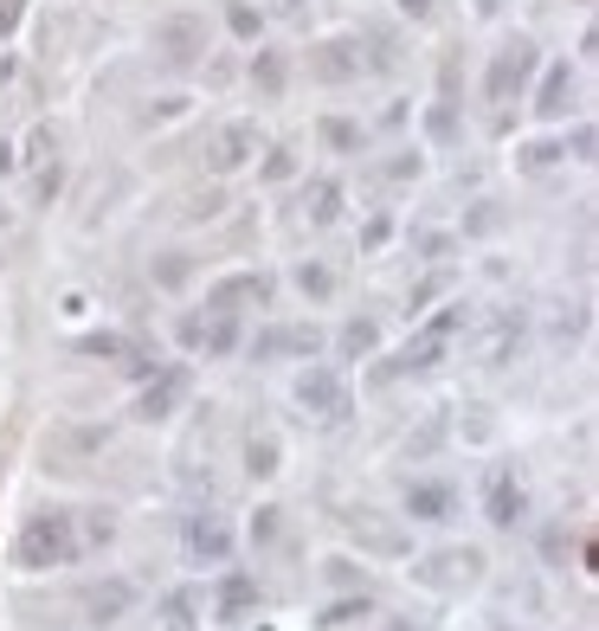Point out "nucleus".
<instances>
[{"mask_svg":"<svg viewBox=\"0 0 599 631\" xmlns=\"http://www.w3.org/2000/svg\"><path fill=\"white\" fill-rule=\"evenodd\" d=\"M77 522L65 509H52V516H33L20 528V541H13V560L27 567V574H52V567H72L77 560Z\"/></svg>","mask_w":599,"mask_h":631,"instance_id":"1","label":"nucleus"},{"mask_svg":"<svg viewBox=\"0 0 599 631\" xmlns=\"http://www.w3.org/2000/svg\"><path fill=\"white\" fill-rule=\"evenodd\" d=\"M464 323H471V316H464V303H445L439 316H425V323L400 341V355L387 361V374H425V368H439V361L451 355V341H458V329H464Z\"/></svg>","mask_w":599,"mask_h":631,"instance_id":"2","label":"nucleus"},{"mask_svg":"<svg viewBox=\"0 0 599 631\" xmlns=\"http://www.w3.org/2000/svg\"><path fill=\"white\" fill-rule=\"evenodd\" d=\"M542 72V45L528 33H516V39H503L496 52H490V72H484V97L490 104H516L528 91V77Z\"/></svg>","mask_w":599,"mask_h":631,"instance_id":"3","label":"nucleus"},{"mask_svg":"<svg viewBox=\"0 0 599 631\" xmlns=\"http://www.w3.org/2000/svg\"><path fill=\"white\" fill-rule=\"evenodd\" d=\"M412 580L425 587V593H471L477 580H484V555L477 548H439V555L412 560Z\"/></svg>","mask_w":599,"mask_h":631,"instance_id":"4","label":"nucleus"},{"mask_svg":"<svg viewBox=\"0 0 599 631\" xmlns=\"http://www.w3.org/2000/svg\"><path fill=\"white\" fill-rule=\"evenodd\" d=\"M297 407L309 412V419H323V425H341L348 412H355V387H348V374L341 368H303L297 380Z\"/></svg>","mask_w":599,"mask_h":631,"instance_id":"5","label":"nucleus"},{"mask_svg":"<svg viewBox=\"0 0 599 631\" xmlns=\"http://www.w3.org/2000/svg\"><path fill=\"white\" fill-rule=\"evenodd\" d=\"M155 52L168 59V65H200L207 59V20L200 13H168V20H155Z\"/></svg>","mask_w":599,"mask_h":631,"instance_id":"6","label":"nucleus"},{"mask_svg":"<svg viewBox=\"0 0 599 631\" xmlns=\"http://www.w3.org/2000/svg\"><path fill=\"white\" fill-rule=\"evenodd\" d=\"M523 516H528V490L516 483L509 464H496V471L484 477V522L490 528H516Z\"/></svg>","mask_w":599,"mask_h":631,"instance_id":"7","label":"nucleus"},{"mask_svg":"<svg viewBox=\"0 0 599 631\" xmlns=\"http://www.w3.org/2000/svg\"><path fill=\"white\" fill-rule=\"evenodd\" d=\"M323 348V329H309V323H271V329L252 335V361H284V355H316Z\"/></svg>","mask_w":599,"mask_h":631,"instance_id":"8","label":"nucleus"},{"mask_svg":"<svg viewBox=\"0 0 599 631\" xmlns=\"http://www.w3.org/2000/svg\"><path fill=\"white\" fill-rule=\"evenodd\" d=\"M188 560L193 567H225L232 560V528H225V516H213V509H200V516H188Z\"/></svg>","mask_w":599,"mask_h":631,"instance_id":"9","label":"nucleus"},{"mask_svg":"<svg viewBox=\"0 0 599 631\" xmlns=\"http://www.w3.org/2000/svg\"><path fill=\"white\" fill-rule=\"evenodd\" d=\"M264 309L271 303V277L264 271H232V277H220V284H207V309H225V316H239V309Z\"/></svg>","mask_w":599,"mask_h":631,"instance_id":"10","label":"nucleus"},{"mask_svg":"<svg viewBox=\"0 0 599 631\" xmlns=\"http://www.w3.org/2000/svg\"><path fill=\"white\" fill-rule=\"evenodd\" d=\"M361 39H323L316 52H309V77H323V84H355L361 77Z\"/></svg>","mask_w":599,"mask_h":631,"instance_id":"11","label":"nucleus"},{"mask_svg":"<svg viewBox=\"0 0 599 631\" xmlns=\"http://www.w3.org/2000/svg\"><path fill=\"white\" fill-rule=\"evenodd\" d=\"M188 400V368H155V380L143 387V400H136V419H168V412Z\"/></svg>","mask_w":599,"mask_h":631,"instance_id":"12","label":"nucleus"},{"mask_svg":"<svg viewBox=\"0 0 599 631\" xmlns=\"http://www.w3.org/2000/svg\"><path fill=\"white\" fill-rule=\"evenodd\" d=\"M259 161V123H225L220 143H213V168L232 175V168H252Z\"/></svg>","mask_w":599,"mask_h":631,"instance_id":"13","label":"nucleus"},{"mask_svg":"<svg viewBox=\"0 0 599 631\" xmlns=\"http://www.w3.org/2000/svg\"><path fill=\"white\" fill-rule=\"evenodd\" d=\"M451 509H458V490H451V483H439V477L407 483V516L412 522H445Z\"/></svg>","mask_w":599,"mask_h":631,"instance_id":"14","label":"nucleus"},{"mask_svg":"<svg viewBox=\"0 0 599 631\" xmlns=\"http://www.w3.org/2000/svg\"><path fill=\"white\" fill-rule=\"evenodd\" d=\"M129 606H136V587H129V580H104V587L84 593V619H91V625H116Z\"/></svg>","mask_w":599,"mask_h":631,"instance_id":"15","label":"nucleus"},{"mask_svg":"<svg viewBox=\"0 0 599 631\" xmlns=\"http://www.w3.org/2000/svg\"><path fill=\"white\" fill-rule=\"evenodd\" d=\"M303 213H309V225H336L341 220V181L336 175H316V181L303 187Z\"/></svg>","mask_w":599,"mask_h":631,"instance_id":"16","label":"nucleus"},{"mask_svg":"<svg viewBox=\"0 0 599 631\" xmlns=\"http://www.w3.org/2000/svg\"><path fill=\"white\" fill-rule=\"evenodd\" d=\"M567 104H574V65H548L542 91H535V111L555 123V116H567Z\"/></svg>","mask_w":599,"mask_h":631,"instance_id":"17","label":"nucleus"},{"mask_svg":"<svg viewBox=\"0 0 599 631\" xmlns=\"http://www.w3.org/2000/svg\"><path fill=\"white\" fill-rule=\"evenodd\" d=\"M252 84H259V97H284V84H291V59H284L277 45H259V52H252Z\"/></svg>","mask_w":599,"mask_h":631,"instance_id":"18","label":"nucleus"},{"mask_svg":"<svg viewBox=\"0 0 599 631\" xmlns=\"http://www.w3.org/2000/svg\"><path fill=\"white\" fill-rule=\"evenodd\" d=\"M252 599H259V587H252L245 574H225V580H220V619H225V625H239V619L252 612Z\"/></svg>","mask_w":599,"mask_h":631,"instance_id":"19","label":"nucleus"},{"mask_svg":"<svg viewBox=\"0 0 599 631\" xmlns=\"http://www.w3.org/2000/svg\"><path fill=\"white\" fill-rule=\"evenodd\" d=\"M516 341H523V316H496V323H490V341H484V368H503Z\"/></svg>","mask_w":599,"mask_h":631,"instance_id":"20","label":"nucleus"},{"mask_svg":"<svg viewBox=\"0 0 599 631\" xmlns=\"http://www.w3.org/2000/svg\"><path fill=\"white\" fill-rule=\"evenodd\" d=\"M297 291L309 303H329V297H336V271H329L323 259H303L297 264Z\"/></svg>","mask_w":599,"mask_h":631,"instance_id":"21","label":"nucleus"},{"mask_svg":"<svg viewBox=\"0 0 599 631\" xmlns=\"http://www.w3.org/2000/svg\"><path fill=\"white\" fill-rule=\"evenodd\" d=\"M245 471H252V477H277V439H271V432H252V439H245Z\"/></svg>","mask_w":599,"mask_h":631,"instance_id":"22","label":"nucleus"},{"mask_svg":"<svg viewBox=\"0 0 599 631\" xmlns=\"http://www.w3.org/2000/svg\"><path fill=\"white\" fill-rule=\"evenodd\" d=\"M561 155H567V143H528V149H516V168L523 175H548Z\"/></svg>","mask_w":599,"mask_h":631,"instance_id":"23","label":"nucleus"},{"mask_svg":"<svg viewBox=\"0 0 599 631\" xmlns=\"http://www.w3.org/2000/svg\"><path fill=\"white\" fill-rule=\"evenodd\" d=\"M323 143L341 155H355L361 149V123H341V116H323Z\"/></svg>","mask_w":599,"mask_h":631,"instance_id":"24","label":"nucleus"},{"mask_svg":"<svg viewBox=\"0 0 599 631\" xmlns=\"http://www.w3.org/2000/svg\"><path fill=\"white\" fill-rule=\"evenodd\" d=\"M225 27H232V33L245 39V45H252V39L264 33V20L252 13V7H245V0H232V7H225Z\"/></svg>","mask_w":599,"mask_h":631,"instance_id":"25","label":"nucleus"},{"mask_svg":"<svg viewBox=\"0 0 599 631\" xmlns=\"http://www.w3.org/2000/svg\"><path fill=\"white\" fill-rule=\"evenodd\" d=\"M77 348H84V355H104V361H116V355H129V341H123L116 329H104V335H84Z\"/></svg>","mask_w":599,"mask_h":631,"instance_id":"26","label":"nucleus"},{"mask_svg":"<svg viewBox=\"0 0 599 631\" xmlns=\"http://www.w3.org/2000/svg\"><path fill=\"white\" fill-rule=\"evenodd\" d=\"M375 341H380L375 323H348V329H341V348H348V355H375Z\"/></svg>","mask_w":599,"mask_h":631,"instance_id":"27","label":"nucleus"},{"mask_svg":"<svg viewBox=\"0 0 599 631\" xmlns=\"http://www.w3.org/2000/svg\"><path fill=\"white\" fill-rule=\"evenodd\" d=\"M168 631H200L193 625V593H168Z\"/></svg>","mask_w":599,"mask_h":631,"instance_id":"28","label":"nucleus"},{"mask_svg":"<svg viewBox=\"0 0 599 631\" xmlns=\"http://www.w3.org/2000/svg\"><path fill=\"white\" fill-rule=\"evenodd\" d=\"M348 619H368V599H336L323 625H348Z\"/></svg>","mask_w":599,"mask_h":631,"instance_id":"29","label":"nucleus"},{"mask_svg":"<svg viewBox=\"0 0 599 631\" xmlns=\"http://www.w3.org/2000/svg\"><path fill=\"white\" fill-rule=\"evenodd\" d=\"M291 175H297L291 149H271V161H264V181H291Z\"/></svg>","mask_w":599,"mask_h":631,"instance_id":"30","label":"nucleus"},{"mask_svg":"<svg viewBox=\"0 0 599 631\" xmlns=\"http://www.w3.org/2000/svg\"><path fill=\"white\" fill-rule=\"evenodd\" d=\"M155 277H161V284H188V259H181V252H175V259H161V264H155Z\"/></svg>","mask_w":599,"mask_h":631,"instance_id":"31","label":"nucleus"},{"mask_svg":"<svg viewBox=\"0 0 599 631\" xmlns=\"http://www.w3.org/2000/svg\"><path fill=\"white\" fill-rule=\"evenodd\" d=\"M84 535H91V541H111V535H116L111 509H91V522H84Z\"/></svg>","mask_w":599,"mask_h":631,"instance_id":"32","label":"nucleus"},{"mask_svg":"<svg viewBox=\"0 0 599 631\" xmlns=\"http://www.w3.org/2000/svg\"><path fill=\"white\" fill-rule=\"evenodd\" d=\"M252 541H277V509H259V516H252Z\"/></svg>","mask_w":599,"mask_h":631,"instance_id":"33","label":"nucleus"},{"mask_svg":"<svg viewBox=\"0 0 599 631\" xmlns=\"http://www.w3.org/2000/svg\"><path fill=\"white\" fill-rule=\"evenodd\" d=\"M432 136H439V143H451V136H458V116H451L445 104H439V111H432Z\"/></svg>","mask_w":599,"mask_h":631,"instance_id":"34","label":"nucleus"},{"mask_svg":"<svg viewBox=\"0 0 599 631\" xmlns=\"http://www.w3.org/2000/svg\"><path fill=\"white\" fill-rule=\"evenodd\" d=\"M574 161H593V123L574 129Z\"/></svg>","mask_w":599,"mask_h":631,"instance_id":"35","label":"nucleus"},{"mask_svg":"<svg viewBox=\"0 0 599 631\" xmlns=\"http://www.w3.org/2000/svg\"><path fill=\"white\" fill-rule=\"evenodd\" d=\"M393 7H400V13H407V20H425V13H432V7H439V0H393Z\"/></svg>","mask_w":599,"mask_h":631,"instance_id":"36","label":"nucleus"},{"mask_svg":"<svg viewBox=\"0 0 599 631\" xmlns=\"http://www.w3.org/2000/svg\"><path fill=\"white\" fill-rule=\"evenodd\" d=\"M13 20H20V0H7V7H0V33H13Z\"/></svg>","mask_w":599,"mask_h":631,"instance_id":"37","label":"nucleus"},{"mask_svg":"<svg viewBox=\"0 0 599 631\" xmlns=\"http://www.w3.org/2000/svg\"><path fill=\"white\" fill-rule=\"evenodd\" d=\"M13 84V52H0V91Z\"/></svg>","mask_w":599,"mask_h":631,"instance_id":"38","label":"nucleus"},{"mask_svg":"<svg viewBox=\"0 0 599 631\" xmlns=\"http://www.w3.org/2000/svg\"><path fill=\"white\" fill-rule=\"evenodd\" d=\"M0 175H13V143H0Z\"/></svg>","mask_w":599,"mask_h":631,"instance_id":"39","label":"nucleus"},{"mask_svg":"<svg viewBox=\"0 0 599 631\" xmlns=\"http://www.w3.org/2000/svg\"><path fill=\"white\" fill-rule=\"evenodd\" d=\"M387 631H407V625H387Z\"/></svg>","mask_w":599,"mask_h":631,"instance_id":"40","label":"nucleus"}]
</instances>
